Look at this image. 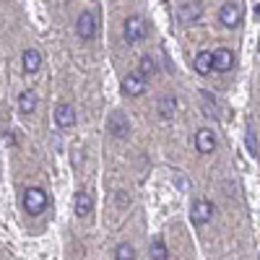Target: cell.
<instances>
[{
  "label": "cell",
  "mask_w": 260,
  "mask_h": 260,
  "mask_svg": "<svg viewBox=\"0 0 260 260\" xmlns=\"http://www.w3.org/2000/svg\"><path fill=\"white\" fill-rule=\"evenodd\" d=\"M115 260H136V250H133V245H127V242L117 245V250H115Z\"/></svg>",
  "instance_id": "cell-16"
},
{
  "label": "cell",
  "mask_w": 260,
  "mask_h": 260,
  "mask_svg": "<svg viewBox=\"0 0 260 260\" xmlns=\"http://www.w3.org/2000/svg\"><path fill=\"white\" fill-rule=\"evenodd\" d=\"M159 115H161L164 120H169L172 115H175V99H172V96H164V99L159 102Z\"/></svg>",
  "instance_id": "cell-17"
},
{
  "label": "cell",
  "mask_w": 260,
  "mask_h": 260,
  "mask_svg": "<svg viewBox=\"0 0 260 260\" xmlns=\"http://www.w3.org/2000/svg\"><path fill=\"white\" fill-rule=\"evenodd\" d=\"M18 110L24 112V115H31L37 110V96L34 91H21L18 94Z\"/></svg>",
  "instance_id": "cell-14"
},
{
  "label": "cell",
  "mask_w": 260,
  "mask_h": 260,
  "mask_svg": "<svg viewBox=\"0 0 260 260\" xmlns=\"http://www.w3.org/2000/svg\"><path fill=\"white\" fill-rule=\"evenodd\" d=\"M255 16H257V18H260V6H257V8H255Z\"/></svg>",
  "instance_id": "cell-22"
},
{
  "label": "cell",
  "mask_w": 260,
  "mask_h": 260,
  "mask_svg": "<svg viewBox=\"0 0 260 260\" xmlns=\"http://www.w3.org/2000/svg\"><path fill=\"white\" fill-rule=\"evenodd\" d=\"M107 130H110L115 138H127L130 136V120L125 117L122 110H115L110 115V120H107Z\"/></svg>",
  "instance_id": "cell-5"
},
{
  "label": "cell",
  "mask_w": 260,
  "mask_h": 260,
  "mask_svg": "<svg viewBox=\"0 0 260 260\" xmlns=\"http://www.w3.org/2000/svg\"><path fill=\"white\" fill-rule=\"evenodd\" d=\"M234 68V55L226 50V47H219V50H213V71H219V73H226Z\"/></svg>",
  "instance_id": "cell-9"
},
{
  "label": "cell",
  "mask_w": 260,
  "mask_h": 260,
  "mask_svg": "<svg viewBox=\"0 0 260 260\" xmlns=\"http://www.w3.org/2000/svg\"><path fill=\"white\" fill-rule=\"evenodd\" d=\"M201 3H185V6H180V21L182 24H190V21H195L201 16Z\"/></svg>",
  "instance_id": "cell-15"
},
{
  "label": "cell",
  "mask_w": 260,
  "mask_h": 260,
  "mask_svg": "<svg viewBox=\"0 0 260 260\" xmlns=\"http://www.w3.org/2000/svg\"><path fill=\"white\" fill-rule=\"evenodd\" d=\"M55 122H57V127H62V130L73 127V125H76V110H73L71 104H60L57 110H55Z\"/></svg>",
  "instance_id": "cell-10"
},
{
  "label": "cell",
  "mask_w": 260,
  "mask_h": 260,
  "mask_svg": "<svg viewBox=\"0 0 260 260\" xmlns=\"http://www.w3.org/2000/svg\"><path fill=\"white\" fill-rule=\"evenodd\" d=\"M91 208H94L91 195H89V192H78V195H76V213L81 216V219H89Z\"/></svg>",
  "instance_id": "cell-12"
},
{
  "label": "cell",
  "mask_w": 260,
  "mask_h": 260,
  "mask_svg": "<svg viewBox=\"0 0 260 260\" xmlns=\"http://www.w3.org/2000/svg\"><path fill=\"white\" fill-rule=\"evenodd\" d=\"M96 26H99V18L94 11H83L76 21V31L81 39H94L96 37Z\"/></svg>",
  "instance_id": "cell-3"
},
{
  "label": "cell",
  "mask_w": 260,
  "mask_h": 260,
  "mask_svg": "<svg viewBox=\"0 0 260 260\" xmlns=\"http://www.w3.org/2000/svg\"><path fill=\"white\" fill-rule=\"evenodd\" d=\"M42 68V55L39 50H26L24 52V71L26 73H37Z\"/></svg>",
  "instance_id": "cell-13"
},
{
  "label": "cell",
  "mask_w": 260,
  "mask_h": 260,
  "mask_svg": "<svg viewBox=\"0 0 260 260\" xmlns=\"http://www.w3.org/2000/svg\"><path fill=\"white\" fill-rule=\"evenodd\" d=\"M245 138H247V148H250V154H252V156H257V138H255V130H252V127H247V136H245Z\"/></svg>",
  "instance_id": "cell-20"
},
{
  "label": "cell",
  "mask_w": 260,
  "mask_h": 260,
  "mask_svg": "<svg viewBox=\"0 0 260 260\" xmlns=\"http://www.w3.org/2000/svg\"><path fill=\"white\" fill-rule=\"evenodd\" d=\"M211 71H213V52L203 50V52L195 55V73H198V76H208Z\"/></svg>",
  "instance_id": "cell-11"
},
{
  "label": "cell",
  "mask_w": 260,
  "mask_h": 260,
  "mask_svg": "<svg viewBox=\"0 0 260 260\" xmlns=\"http://www.w3.org/2000/svg\"><path fill=\"white\" fill-rule=\"evenodd\" d=\"M190 219H192V224H195V226L208 224V221L213 219V203H211V201H206V198H198V201L192 203Z\"/></svg>",
  "instance_id": "cell-4"
},
{
  "label": "cell",
  "mask_w": 260,
  "mask_h": 260,
  "mask_svg": "<svg viewBox=\"0 0 260 260\" xmlns=\"http://www.w3.org/2000/svg\"><path fill=\"white\" fill-rule=\"evenodd\" d=\"M146 34H148V26H146V21L141 16H130L125 21V42L133 45V42H141Z\"/></svg>",
  "instance_id": "cell-6"
},
{
  "label": "cell",
  "mask_w": 260,
  "mask_h": 260,
  "mask_svg": "<svg viewBox=\"0 0 260 260\" xmlns=\"http://www.w3.org/2000/svg\"><path fill=\"white\" fill-rule=\"evenodd\" d=\"M151 255H154V260H167V247H164L161 237H156L154 245H151Z\"/></svg>",
  "instance_id": "cell-18"
},
{
  "label": "cell",
  "mask_w": 260,
  "mask_h": 260,
  "mask_svg": "<svg viewBox=\"0 0 260 260\" xmlns=\"http://www.w3.org/2000/svg\"><path fill=\"white\" fill-rule=\"evenodd\" d=\"M143 76H154V71H156V65H154V60H151L148 55H143L141 57V68H138Z\"/></svg>",
  "instance_id": "cell-19"
},
{
  "label": "cell",
  "mask_w": 260,
  "mask_h": 260,
  "mask_svg": "<svg viewBox=\"0 0 260 260\" xmlns=\"http://www.w3.org/2000/svg\"><path fill=\"white\" fill-rule=\"evenodd\" d=\"M146 89H148V83H146V76L141 71H133L122 78V94L125 96H141V94H146Z\"/></svg>",
  "instance_id": "cell-2"
},
{
  "label": "cell",
  "mask_w": 260,
  "mask_h": 260,
  "mask_svg": "<svg viewBox=\"0 0 260 260\" xmlns=\"http://www.w3.org/2000/svg\"><path fill=\"white\" fill-rule=\"evenodd\" d=\"M219 21L226 26V29H234V26H240V21H242V11L237 3H224L221 11H219Z\"/></svg>",
  "instance_id": "cell-7"
},
{
  "label": "cell",
  "mask_w": 260,
  "mask_h": 260,
  "mask_svg": "<svg viewBox=\"0 0 260 260\" xmlns=\"http://www.w3.org/2000/svg\"><path fill=\"white\" fill-rule=\"evenodd\" d=\"M195 148L201 151V154H211L216 148V133L208 127H201L198 133H195Z\"/></svg>",
  "instance_id": "cell-8"
},
{
  "label": "cell",
  "mask_w": 260,
  "mask_h": 260,
  "mask_svg": "<svg viewBox=\"0 0 260 260\" xmlns=\"http://www.w3.org/2000/svg\"><path fill=\"white\" fill-rule=\"evenodd\" d=\"M3 141H6V143H8V146H13V143H16V141H13V136H11V133H8V130H6V133H3Z\"/></svg>",
  "instance_id": "cell-21"
},
{
  "label": "cell",
  "mask_w": 260,
  "mask_h": 260,
  "mask_svg": "<svg viewBox=\"0 0 260 260\" xmlns=\"http://www.w3.org/2000/svg\"><path fill=\"white\" fill-rule=\"evenodd\" d=\"M45 208H47V192L39 187H26L24 190V211L29 216H39V213H45Z\"/></svg>",
  "instance_id": "cell-1"
}]
</instances>
